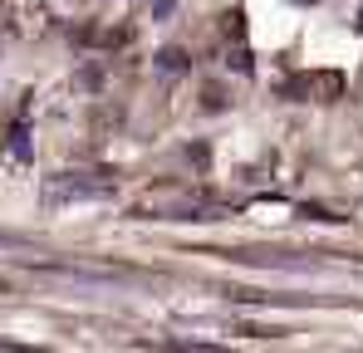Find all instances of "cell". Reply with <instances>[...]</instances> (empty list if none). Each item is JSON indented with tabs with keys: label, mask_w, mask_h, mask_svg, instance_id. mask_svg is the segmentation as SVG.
<instances>
[{
	"label": "cell",
	"mask_w": 363,
	"mask_h": 353,
	"mask_svg": "<svg viewBox=\"0 0 363 353\" xmlns=\"http://www.w3.org/2000/svg\"><path fill=\"white\" fill-rule=\"evenodd\" d=\"M157 69H167V74H182V69H186V55H182V50H162V55H157Z\"/></svg>",
	"instance_id": "2"
},
{
	"label": "cell",
	"mask_w": 363,
	"mask_h": 353,
	"mask_svg": "<svg viewBox=\"0 0 363 353\" xmlns=\"http://www.w3.org/2000/svg\"><path fill=\"white\" fill-rule=\"evenodd\" d=\"M172 5H177V0H152V15H167Z\"/></svg>",
	"instance_id": "4"
},
{
	"label": "cell",
	"mask_w": 363,
	"mask_h": 353,
	"mask_svg": "<svg viewBox=\"0 0 363 353\" xmlns=\"http://www.w3.org/2000/svg\"><path fill=\"white\" fill-rule=\"evenodd\" d=\"M300 94H314V99H339L344 94V74H334V69H324V74H309L295 84Z\"/></svg>",
	"instance_id": "1"
},
{
	"label": "cell",
	"mask_w": 363,
	"mask_h": 353,
	"mask_svg": "<svg viewBox=\"0 0 363 353\" xmlns=\"http://www.w3.org/2000/svg\"><path fill=\"white\" fill-rule=\"evenodd\" d=\"M201 103H206V108H226V89H221V84H206V89H201Z\"/></svg>",
	"instance_id": "3"
}]
</instances>
